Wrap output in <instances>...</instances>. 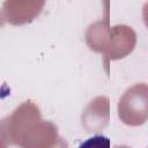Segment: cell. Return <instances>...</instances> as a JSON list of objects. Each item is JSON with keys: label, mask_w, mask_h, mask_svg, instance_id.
<instances>
[{"label": "cell", "mask_w": 148, "mask_h": 148, "mask_svg": "<svg viewBox=\"0 0 148 148\" xmlns=\"http://www.w3.org/2000/svg\"><path fill=\"white\" fill-rule=\"evenodd\" d=\"M77 148H111L110 139L102 134H96L83 141Z\"/></svg>", "instance_id": "1"}]
</instances>
